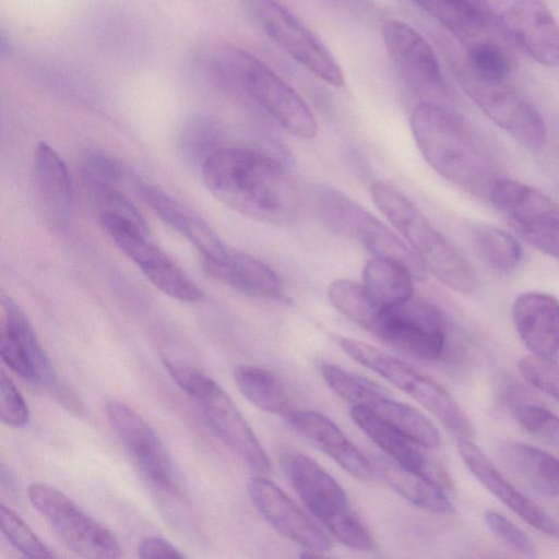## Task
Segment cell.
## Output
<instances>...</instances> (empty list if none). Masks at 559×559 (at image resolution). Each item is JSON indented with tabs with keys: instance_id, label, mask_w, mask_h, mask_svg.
<instances>
[{
	"instance_id": "cell-11",
	"label": "cell",
	"mask_w": 559,
	"mask_h": 559,
	"mask_svg": "<svg viewBox=\"0 0 559 559\" xmlns=\"http://www.w3.org/2000/svg\"><path fill=\"white\" fill-rule=\"evenodd\" d=\"M260 29L296 62L323 82L341 87L342 68L329 49L277 0H243Z\"/></svg>"
},
{
	"instance_id": "cell-16",
	"label": "cell",
	"mask_w": 559,
	"mask_h": 559,
	"mask_svg": "<svg viewBox=\"0 0 559 559\" xmlns=\"http://www.w3.org/2000/svg\"><path fill=\"white\" fill-rule=\"evenodd\" d=\"M251 502L280 534L320 556L332 548L324 532L273 481L255 476L248 483Z\"/></svg>"
},
{
	"instance_id": "cell-6",
	"label": "cell",
	"mask_w": 559,
	"mask_h": 559,
	"mask_svg": "<svg viewBox=\"0 0 559 559\" xmlns=\"http://www.w3.org/2000/svg\"><path fill=\"white\" fill-rule=\"evenodd\" d=\"M340 345L353 360L378 373L433 414L457 438H472L474 426L451 394L429 376L365 342L343 337Z\"/></svg>"
},
{
	"instance_id": "cell-14",
	"label": "cell",
	"mask_w": 559,
	"mask_h": 559,
	"mask_svg": "<svg viewBox=\"0 0 559 559\" xmlns=\"http://www.w3.org/2000/svg\"><path fill=\"white\" fill-rule=\"evenodd\" d=\"M500 29L540 64H559V26L543 0H476Z\"/></svg>"
},
{
	"instance_id": "cell-8",
	"label": "cell",
	"mask_w": 559,
	"mask_h": 559,
	"mask_svg": "<svg viewBox=\"0 0 559 559\" xmlns=\"http://www.w3.org/2000/svg\"><path fill=\"white\" fill-rule=\"evenodd\" d=\"M27 496L33 508L76 556L90 559L121 556L122 549L115 534L59 489L33 483L27 488Z\"/></svg>"
},
{
	"instance_id": "cell-22",
	"label": "cell",
	"mask_w": 559,
	"mask_h": 559,
	"mask_svg": "<svg viewBox=\"0 0 559 559\" xmlns=\"http://www.w3.org/2000/svg\"><path fill=\"white\" fill-rule=\"evenodd\" d=\"M286 420L353 477L367 480L372 475L370 460L326 416L314 411L294 409Z\"/></svg>"
},
{
	"instance_id": "cell-1",
	"label": "cell",
	"mask_w": 559,
	"mask_h": 559,
	"mask_svg": "<svg viewBox=\"0 0 559 559\" xmlns=\"http://www.w3.org/2000/svg\"><path fill=\"white\" fill-rule=\"evenodd\" d=\"M201 171L209 191L242 215L272 224L288 223L297 215L299 198L290 177L263 153L221 146Z\"/></svg>"
},
{
	"instance_id": "cell-32",
	"label": "cell",
	"mask_w": 559,
	"mask_h": 559,
	"mask_svg": "<svg viewBox=\"0 0 559 559\" xmlns=\"http://www.w3.org/2000/svg\"><path fill=\"white\" fill-rule=\"evenodd\" d=\"M475 239L480 254L492 269L511 272L520 265L523 258L521 245L503 229L480 227Z\"/></svg>"
},
{
	"instance_id": "cell-17",
	"label": "cell",
	"mask_w": 559,
	"mask_h": 559,
	"mask_svg": "<svg viewBox=\"0 0 559 559\" xmlns=\"http://www.w3.org/2000/svg\"><path fill=\"white\" fill-rule=\"evenodd\" d=\"M350 417L389 459L428 478L447 491L452 490V480L448 472L425 453L424 447L418 442L362 406L352 405Z\"/></svg>"
},
{
	"instance_id": "cell-18",
	"label": "cell",
	"mask_w": 559,
	"mask_h": 559,
	"mask_svg": "<svg viewBox=\"0 0 559 559\" xmlns=\"http://www.w3.org/2000/svg\"><path fill=\"white\" fill-rule=\"evenodd\" d=\"M457 451L472 475L523 521L559 539V523L542 507L516 490L486 453L469 438H457Z\"/></svg>"
},
{
	"instance_id": "cell-12",
	"label": "cell",
	"mask_w": 559,
	"mask_h": 559,
	"mask_svg": "<svg viewBox=\"0 0 559 559\" xmlns=\"http://www.w3.org/2000/svg\"><path fill=\"white\" fill-rule=\"evenodd\" d=\"M319 371L329 388L352 405L368 408L425 449L440 445L441 437L436 426L423 413L397 401L382 386L329 362L321 364Z\"/></svg>"
},
{
	"instance_id": "cell-40",
	"label": "cell",
	"mask_w": 559,
	"mask_h": 559,
	"mask_svg": "<svg viewBox=\"0 0 559 559\" xmlns=\"http://www.w3.org/2000/svg\"><path fill=\"white\" fill-rule=\"evenodd\" d=\"M485 521L489 530L514 552L534 558L537 548L531 537L500 512L488 510Z\"/></svg>"
},
{
	"instance_id": "cell-10",
	"label": "cell",
	"mask_w": 559,
	"mask_h": 559,
	"mask_svg": "<svg viewBox=\"0 0 559 559\" xmlns=\"http://www.w3.org/2000/svg\"><path fill=\"white\" fill-rule=\"evenodd\" d=\"M98 219L114 243L159 290L183 302L203 301V290L151 241L146 226L114 213H99Z\"/></svg>"
},
{
	"instance_id": "cell-24",
	"label": "cell",
	"mask_w": 559,
	"mask_h": 559,
	"mask_svg": "<svg viewBox=\"0 0 559 559\" xmlns=\"http://www.w3.org/2000/svg\"><path fill=\"white\" fill-rule=\"evenodd\" d=\"M201 264L212 278L240 293L261 298H284L277 273L249 254L228 250L221 258L201 260Z\"/></svg>"
},
{
	"instance_id": "cell-30",
	"label": "cell",
	"mask_w": 559,
	"mask_h": 559,
	"mask_svg": "<svg viewBox=\"0 0 559 559\" xmlns=\"http://www.w3.org/2000/svg\"><path fill=\"white\" fill-rule=\"evenodd\" d=\"M466 44L483 37L487 23L471 0H412Z\"/></svg>"
},
{
	"instance_id": "cell-21",
	"label": "cell",
	"mask_w": 559,
	"mask_h": 559,
	"mask_svg": "<svg viewBox=\"0 0 559 559\" xmlns=\"http://www.w3.org/2000/svg\"><path fill=\"white\" fill-rule=\"evenodd\" d=\"M512 318L531 355L556 359L559 353V301L538 292L523 293L514 300Z\"/></svg>"
},
{
	"instance_id": "cell-42",
	"label": "cell",
	"mask_w": 559,
	"mask_h": 559,
	"mask_svg": "<svg viewBox=\"0 0 559 559\" xmlns=\"http://www.w3.org/2000/svg\"><path fill=\"white\" fill-rule=\"evenodd\" d=\"M140 558H183L185 555L171 543L156 535L145 536L136 547Z\"/></svg>"
},
{
	"instance_id": "cell-35",
	"label": "cell",
	"mask_w": 559,
	"mask_h": 559,
	"mask_svg": "<svg viewBox=\"0 0 559 559\" xmlns=\"http://www.w3.org/2000/svg\"><path fill=\"white\" fill-rule=\"evenodd\" d=\"M0 527L10 544L25 557L52 558L56 556L32 528L3 503L0 506Z\"/></svg>"
},
{
	"instance_id": "cell-3",
	"label": "cell",
	"mask_w": 559,
	"mask_h": 559,
	"mask_svg": "<svg viewBox=\"0 0 559 559\" xmlns=\"http://www.w3.org/2000/svg\"><path fill=\"white\" fill-rule=\"evenodd\" d=\"M370 193L376 206L404 237L428 272L459 293L471 294L477 289L472 265L403 193L383 181L373 182Z\"/></svg>"
},
{
	"instance_id": "cell-38",
	"label": "cell",
	"mask_w": 559,
	"mask_h": 559,
	"mask_svg": "<svg viewBox=\"0 0 559 559\" xmlns=\"http://www.w3.org/2000/svg\"><path fill=\"white\" fill-rule=\"evenodd\" d=\"M0 355L2 361L19 377L36 382V373L24 341L4 319L0 332Z\"/></svg>"
},
{
	"instance_id": "cell-25",
	"label": "cell",
	"mask_w": 559,
	"mask_h": 559,
	"mask_svg": "<svg viewBox=\"0 0 559 559\" xmlns=\"http://www.w3.org/2000/svg\"><path fill=\"white\" fill-rule=\"evenodd\" d=\"M501 463L534 491L559 496V459L533 445L506 442L498 449Z\"/></svg>"
},
{
	"instance_id": "cell-26",
	"label": "cell",
	"mask_w": 559,
	"mask_h": 559,
	"mask_svg": "<svg viewBox=\"0 0 559 559\" xmlns=\"http://www.w3.org/2000/svg\"><path fill=\"white\" fill-rule=\"evenodd\" d=\"M370 463L377 476L414 506L440 514L453 511L447 490L436 483L381 455Z\"/></svg>"
},
{
	"instance_id": "cell-7",
	"label": "cell",
	"mask_w": 559,
	"mask_h": 559,
	"mask_svg": "<svg viewBox=\"0 0 559 559\" xmlns=\"http://www.w3.org/2000/svg\"><path fill=\"white\" fill-rule=\"evenodd\" d=\"M459 83L479 109L519 143L540 150L547 141L545 121L509 78H486L472 72L459 58L454 61Z\"/></svg>"
},
{
	"instance_id": "cell-36",
	"label": "cell",
	"mask_w": 559,
	"mask_h": 559,
	"mask_svg": "<svg viewBox=\"0 0 559 559\" xmlns=\"http://www.w3.org/2000/svg\"><path fill=\"white\" fill-rule=\"evenodd\" d=\"M514 414L520 426L538 441L559 445V416L535 403H518Z\"/></svg>"
},
{
	"instance_id": "cell-2",
	"label": "cell",
	"mask_w": 559,
	"mask_h": 559,
	"mask_svg": "<svg viewBox=\"0 0 559 559\" xmlns=\"http://www.w3.org/2000/svg\"><path fill=\"white\" fill-rule=\"evenodd\" d=\"M409 124L426 162L443 178L474 193H489L496 179L486 155L463 123L433 103H420Z\"/></svg>"
},
{
	"instance_id": "cell-13",
	"label": "cell",
	"mask_w": 559,
	"mask_h": 559,
	"mask_svg": "<svg viewBox=\"0 0 559 559\" xmlns=\"http://www.w3.org/2000/svg\"><path fill=\"white\" fill-rule=\"evenodd\" d=\"M372 335L420 359L437 360L447 348L448 324L438 308L413 296L384 308Z\"/></svg>"
},
{
	"instance_id": "cell-29",
	"label": "cell",
	"mask_w": 559,
	"mask_h": 559,
	"mask_svg": "<svg viewBox=\"0 0 559 559\" xmlns=\"http://www.w3.org/2000/svg\"><path fill=\"white\" fill-rule=\"evenodd\" d=\"M415 280L401 264L374 257L362 269V285L382 308L399 305L414 296Z\"/></svg>"
},
{
	"instance_id": "cell-37",
	"label": "cell",
	"mask_w": 559,
	"mask_h": 559,
	"mask_svg": "<svg viewBox=\"0 0 559 559\" xmlns=\"http://www.w3.org/2000/svg\"><path fill=\"white\" fill-rule=\"evenodd\" d=\"M80 175L90 194L119 187L122 170L117 162L102 152H88L80 162Z\"/></svg>"
},
{
	"instance_id": "cell-4",
	"label": "cell",
	"mask_w": 559,
	"mask_h": 559,
	"mask_svg": "<svg viewBox=\"0 0 559 559\" xmlns=\"http://www.w3.org/2000/svg\"><path fill=\"white\" fill-rule=\"evenodd\" d=\"M282 464L289 481L307 509L343 545L370 551L374 542L353 509L340 484L308 455L286 451Z\"/></svg>"
},
{
	"instance_id": "cell-31",
	"label": "cell",
	"mask_w": 559,
	"mask_h": 559,
	"mask_svg": "<svg viewBox=\"0 0 559 559\" xmlns=\"http://www.w3.org/2000/svg\"><path fill=\"white\" fill-rule=\"evenodd\" d=\"M328 298L336 310L370 334L384 309L371 298L364 285L345 278L330 283Z\"/></svg>"
},
{
	"instance_id": "cell-23",
	"label": "cell",
	"mask_w": 559,
	"mask_h": 559,
	"mask_svg": "<svg viewBox=\"0 0 559 559\" xmlns=\"http://www.w3.org/2000/svg\"><path fill=\"white\" fill-rule=\"evenodd\" d=\"M382 37L391 58L407 76L424 86H443L438 58L416 29L402 21L390 20L383 25Z\"/></svg>"
},
{
	"instance_id": "cell-27",
	"label": "cell",
	"mask_w": 559,
	"mask_h": 559,
	"mask_svg": "<svg viewBox=\"0 0 559 559\" xmlns=\"http://www.w3.org/2000/svg\"><path fill=\"white\" fill-rule=\"evenodd\" d=\"M234 380L241 394L257 408L285 417L294 411L283 381L271 370L240 365L234 370Z\"/></svg>"
},
{
	"instance_id": "cell-9",
	"label": "cell",
	"mask_w": 559,
	"mask_h": 559,
	"mask_svg": "<svg viewBox=\"0 0 559 559\" xmlns=\"http://www.w3.org/2000/svg\"><path fill=\"white\" fill-rule=\"evenodd\" d=\"M318 209L323 222L334 231L355 239L376 257L401 264L415 281L426 280L428 271L414 251L348 197L337 190H324L318 197Z\"/></svg>"
},
{
	"instance_id": "cell-39",
	"label": "cell",
	"mask_w": 559,
	"mask_h": 559,
	"mask_svg": "<svg viewBox=\"0 0 559 559\" xmlns=\"http://www.w3.org/2000/svg\"><path fill=\"white\" fill-rule=\"evenodd\" d=\"M518 368L530 384L559 402V364L556 359L530 355L519 360Z\"/></svg>"
},
{
	"instance_id": "cell-20",
	"label": "cell",
	"mask_w": 559,
	"mask_h": 559,
	"mask_svg": "<svg viewBox=\"0 0 559 559\" xmlns=\"http://www.w3.org/2000/svg\"><path fill=\"white\" fill-rule=\"evenodd\" d=\"M138 192L167 225L199 251L201 260L217 259L228 251L215 230L199 214L162 188L139 181Z\"/></svg>"
},
{
	"instance_id": "cell-5",
	"label": "cell",
	"mask_w": 559,
	"mask_h": 559,
	"mask_svg": "<svg viewBox=\"0 0 559 559\" xmlns=\"http://www.w3.org/2000/svg\"><path fill=\"white\" fill-rule=\"evenodd\" d=\"M162 360L174 381L197 402L217 438L253 471L270 472L265 450L225 390L186 362L167 356Z\"/></svg>"
},
{
	"instance_id": "cell-34",
	"label": "cell",
	"mask_w": 559,
	"mask_h": 559,
	"mask_svg": "<svg viewBox=\"0 0 559 559\" xmlns=\"http://www.w3.org/2000/svg\"><path fill=\"white\" fill-rule=\"evenodd\" d=\"M219 140L218 124L205 115L189 118L181 128L179 145L182 155L200 166L217 148Z\"/></svg>"
},
{
	"instance_id": "cell-41",
	"label": "cell",
	"mask_w": 559,
	"mask_h": 559,
	"mask_svg": "<svg viewBox=\"0 0 559 559\" xmlns=\"http://www.w3.org/2000/svg\"><path fill=\"white\" fill-rule=\"evenodd\" d=\"M0 417L3 424L14 428H22L29 420L28 406L4 370L0 376Z\"/></svg>"
},
{
	"instance_id": "cell-33",
	"label": "cell",
	"mask_w": 559,
	"mask_h": 559,
	"mask_svg": "<svg viewBox=\"0 0 559 559\" xmlns=\"http://www.w3.org/2000/svg\"><path fill=\"white\" fill-rule=\"evenodd\" d=\"M461 60L472 72L486 78H509L512 69L511 55L485 36L468 43Z\"/></svg>"
},
{
	"instance_id": "cell-19",
	"label": "cell",
	"mask_w": 559,
	"mask_h": 559,
	"mask_svg": "<svg viewBox=\"0 0 559 559\" xmlns=\"http://www.w3.org/2000/svg\"><path fill=\"white\" fill-rule=\"evenodd\" d=\"M488 197L523 238L559 224V205L540 191L511 179H496Z\"/></svg>"
},
{
	"instance_id": "cell-28",
	"label": "cell",
	"mask_w": 559,
	"mask_h": 559,
	"mask_svg": "<svg viewBox=\"0 0 559 559\" xmlns=\"http://www.w3.org/2000/svg\"><path fill=\"white\" fill-rule=\"evenodd\" d=\"M33 174L46 203L57 209L73 204L74 185L70 170L59 153L46 142L38 143L34 151Z\"/></svg>"
},
{
	"instance_id": "cell-15",
	"label": "cell",
	"mask_w": 559,
	"mask_h": 559,
	"mask_svg": "<svg viewBox=\"0 0 559 559\" xmlns=\"http://www.w3.org/2000/svg\"><path fill=\"white\" fill-rule=\"evenodd\" d=\"M105 414L111 429L143 474L160 487H170L174 483L173 461L153 427L120 401H109Z\"/></svg>"
}]
</instances>
